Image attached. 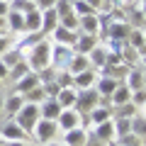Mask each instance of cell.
Wrapping results in <instances>:
<instances>
[{
    "label": "cell",
    "mask_w": 146,
    "mask_h": 146,
    "mask_svg": "<svg viewBox=\"0 0 146 146\" xmlns=\"http://www.w3.org/2000/svg\"><path fill=\"white\" fill-rule=\"evenodd\" d=\"M51 39H54V44H63V46H71L73 49L76 39H78V32H71V29H66V27L58 25L56 29L51 32Z\"/></svg>",
    "instance_id": "11"
},
{
    "label": "cell",
    "mask_w": 146,
    "mask_h": 146,
    "mask_svg": "<svg viewBox=\"0 0 146 146\" xmlns=\"http://www.w3.org/2000/svg\"><path fill=\"white\" fill-rule=\"evenodd\" d=\"M0 146H3V139H0Z\"/></svg>",
    "instance_id": "60"
},
{
    "label": "cell",
    "mask_w": 146,
    "mask_h": 146,
    "mask_svg": "<svg viewBox=\"0 0 146 146\" xmlns=\"http://www.w3.org/2000/svg\"><path fill=\"white\" fill-rule=\"evenodd\" d=\"M0 139H3V141H25L27 139V131L22 129L15 119H10V122H5V124L0 127Z\"/></svg>",
    "instance_id": "7"
},
{
    "label": "cell",
    "mask_w": 146,
    "mask_h": 146,
    "mask_svg": "<svg viewBox=\"0 0 146 146\" xmlns=\"http://www.w3.org/2000/svg\"><path fill=\"white\" fill-rule=\"evenodd\" d=\"M7 5H10V10H15V12H29L32 7H36L32 0H10Z\"/></svg>",
    "instance_id": "33"
},
{
    "label": "cell",
    "mask_w": 146,
    "mask_h": 146,
    "mask_svg": "<svg viewBox=\"0 0 146 146\" xmlns=\"http://www.w3.org/2000/svg\"><path fill=\"white\" fill-rule=\"evenodd\" d=\"M131 102H134L136 107H141V105L146 102V88H141V90H134V93H131Z\"/></svg>",
    "instance_id": "42"
},
{
    "label": "cell",
    "mask_w": 146,
    "mask_h": 146,
    "mask_svg": "<svg viewBox=\"0 0 146 146\" xmlns=\"http://www.w3.org/2000/svg\"><path fill=\"white\" fill-rule=\"evenodd\" d=\"M105 61H107V49L98 44V46L88 54V63H90V68H93V71H100V68L105 66Z\"/></svg>",
    "instance_id": "24"
},
{
    "label": "cell",
    "mask_w": 146,
    "mask_h": 146,
    "mask_svg": "<svg viewBox=\"0 0 146 146\" xmlns=\"http://www.w3.org/2000/svg\"><path fill=\"white\" fill-rule=\"evenodd\" d=\"M56 3L58 0H36L34 5H36V10H49V7H56Z\"/></svg>",
    "instance_id": "44"
},
{
    "label": "cell",
    "mask_w": 146,
    "mask_h": 146,
    "mask_svg": "<svg viewBox=\"0 0 146 146\" xmlns=\"http://www.w3.org/2000/svg\"><path fill=\"white\" fill-rule=\"evenodd\" d=\"M139 3H146V0H139Z\"/></svg>",
    "instance_id": "59"
},
{
    "label": "cell",
    "mask_w": 146,
    "mask_h": 146,
    "mask_svg": "<svg viewBox=\"0 0 146 146\" xmlns=\"http://www.w3.org/2000/svg\"><path fill=\"white\" fill-rule=\"evenodd\" d=\"M85 117H88V122H93V124L107 122V119H112V107H110V105H98V107H93Z\"/></svg>",
    "instance_id": "19"
},
{
    "label": "cell",
    "mask_w": 146,
    "mask_h": 146,
    "mask_svg": "<svg viewBox=\"0 0 146 146\" xmlns=\"http://www.w3.org/2000/svg\"><path fill=\"white\" fill-rule=\"evenodd\" d=\"M7 76H10V68H7V66H5L3 61H0V80H5Z\"/></svg>",
    "instance_id": "48"
},
{
    "label": "cell",
    "mask_w": 146,
    "mask_h": 146,
    "mask_svg": "<svg viewBox=\"0 0 146 146\" xmlns=\"http://www.w3.org/2000/svg\"><path fill=\"white\" fill-rule=\"evenodd\" d=\"M88 68H90L88 56H85V54H76V51H73V58H71V63H68L66 71L76 76V73H83V71H88Z\"/></svg>",
    "instance_id": "25"
},
{
    "label": "cell",
    "mask_w": 146,
    "mask_h": 146,
    "mask_svg": "<svg viewBox=\"0 0 146 146\" xmlns=\"http://www.w3.org/2000/svg\"><path fill=\"white\" fill-rule=\"evenodd\" d=\"M136 112H139V107H136L134 102H124V105H119V107H115V112L112 115L115 117H136Z\"/></svg>",
    "instance_id": "30"
},
{
    "label": "cell",
    "mask_w": 146,
    "mask_h": 146,
    "mask_svg": "<svg viewBox=\"0 0 146 146\" xmlns=\"http://www.w3.org/2000/svg\"><path fill=\"white\" fill-rule=\"evenodd\" d=\"M141 61H144V66H146V56H144V58H141Z\"/></svg>",
    "instance_id": "58"
},
{
    "label": "cell",
    "mask_w": 146,
    "mask_h": 146,
    "mask_svg": "<svg viewBox=\"0 0 146 146\" xmlns=\"http://www.w3.org/2000/svg\"><path fill=\"white\" fill-rule=\"evenodd\" d=\"M115 144H117V146H141V136H136L134 131H131V134H127V136H122V139H117Z\"/></svg>",
    "instance_id": "39"
},
{
    "label": "cell",
    "mask_w": 146,
    "mask_h": 146,
    "mask_svg": "<svg viewBox=\"0 0 146 146\" xmlns=\"http://www.w3.org/2000/svg\"><path fill=\"white\" fill-rule=\"evenodd\" d=\"M25 100L27 102H34V105H42L44 100H46V93H44L42 85H36V88H32L29 93H25Z\"/></svg>",
    "instance_id": "31"
},
{
    "label": "cell",
    "mask_w": 146,
    "mask_h": 146,
    "mask_svg": "<svg viewBox=\"0 0 146 146\" xmlns=\"http://www.w3.org/2000/svg\"><path fill=\"white\" fill-rule=\"evenodd\" d=\"M112 122H115V141L127 136V134H131V119L129 117H112Z\"/></svg>",
    "instance_id": "27"
},
{
    "label": "cell",
    "mask_w": 146,
    "mask_h": 146,
    "mask_svg": "<svg viewBox=\"0 0 146 146\" xmlns=\"http://www.w3.org/2000/svg\"><path fill=\"white\" fill-rule=\"evenodd\" d=\"M100 105V95L95 88H85V90H78V95H76V105H73V110L78 112V115H88L93 107H98Z\"/></svg>",
    "instance_id": "3"
},
{
    "label": "cell",
    "mask_w": 146,
    "mask_h": 146,
    "mask_svg": "<svg viewBox=\"0 0 146 146\" xmlns=\"http://www.w3.org/2000/svg\"><path fill=\"white\" fill-rule=\"evenodd\" d=\"M61 105L56 102V98H46L42 105H39V115H42V119H51V122H56V117L61 115Z\"/></svg>",
    "instance_id": "13"
},
{
    "label": "cell",
    "mask_w": 146,
    "mask_h": 146,
    "mask_svg": "<svg viewBox=\"0 0 146 146\" xmlns=\"http://www.w3.org/2000/svg\"><path fill=\"white\" fill-rule=\"evenodd\" d=\"M34 139L39 141V144H49V141L56 136V131H58V127H56V122H51V119H42L39 117V122L34 124Z\"/></svg>",
    "instance_id": "6"
},
{
    "label": "cell",
    "mask_w": 146,
    "mask_h": 146,
    "mask_svg": "<svg viewBox=\"0 0 146 146\" xmlns=\"http://www.w3.org/2000/svg\"><path fill=\"white\" fill-rule=\"evenodd\" d=\"M10 49V36H5V34H0V56Z\"/></svg>",
    "instance_id": "45"
},
{
    "label": "cell",
    "mask_w": 146,
    "mask_h": 146,
    "mask_svg": "<svg viewBox=\"0 0 146 146\" xmlns=\"http://www.w3.org/2000/svg\"><path fill=\"white\" fill-rule=\"evenodd\" d=\"M25 32H42V10L32 7L25 12Z\"/></svg>",
    "instance_id": "23"
},
{
    "label": "cell",
    "mask_w": 146,
    "mask_h": 146,
    "mask_svg": "<svg viewBox=\"0 0 146 146\" xmlns=\"http://www.w3.org/2000/svg\"><path fill=\"white\" fill-rule=\"evenodd\" d=\"M36 76H39V83H42V85H46V83H54V80H56V71H54L51 66L42 68V71H36Z\"/></svg>",
    "instance_id": "35"
},
{
    "label": "cell",
    "mask_w": 146,
    "mask_h": 146,
    "mask_svg": "<svg viewBox=\"0 0 146 146\" xmlns=\"http://www.w3.org/2000/svg\"><path fill=\"white\" fill-rule=\"evenodd\" d=\"M88 139V131L83 127H76V129L63 131V146H83Z\"/></svg>",
    "instance_id": "15"
},
{
    "label": "cell",
    "mask_w": 146,
    "mask_h": 146,
    "mask_svg": "<svg viewBox=\"0 0 146 146\" xmlns=\"http://www.w3.org/2000/svg\"><path fill=\"white\" fill-rule=\"evenodd\" d=\"M124 85L134 93V90H141L144 88V71L141 68H129V73L124 76Z\"/></svg>",
    "instance_id": "22"
},
{
    "label": "cell",
    "mask_w": 146,
    "mask_h": 146,
    "mask_svg": "<svg viewBox=\"0 0 146 146\" xmlns=\"http://www.w3.org/2000/svg\"><path fill=\"white\" fill-rule=\"evenodd\" d=\"M56 27H58V12L54 10V7L42 10V32L44 34H51Z\"/></svg>",
    "instance_id": "21"
},
{
    "label": "cell",
    "mask_w": 146,
    "mask_h": 146,
    "mask_svg": "<svg viewBox=\"0 0 146 146\" xmlns=\"http://www.w3.org/2000/svg\"><path fill=\"white\" fill-rule=\"evenodd\" d=\"M131 131H134L136 136H141V139H146V117L144 115L131 117Z\"/></svg>",
    "instance_id": "32"
},
{
    "label": "cell",
    "mask_w": 146,
    "mask_h": 146,
    "mask_svg": "<svg viewBox=\"0 0 146 146\" xmlns=\"http://www.w3.org/2000/svg\"><path fill=\"white\" fill-rule=\"evenodd\" d=\"M144 88H146V73H144Z\"/></svg>",
    "instance_id": "57"
},
{
    "label": "cell",
    "mask_w": 146,
    "mask_h": 146,
    "mask_svg": "<svg viewBox=\"0 0 146 146\" xmlns=\"http://www.w3.org/2000/svg\"><path fill=\"white\" fill-rule=\"evenodd\" d=\"M139 10H141V15L146 17V3H141V7H139Z\"/></svg>",
    "instance_id": "51"
},
{
    "label": "cell",
    "mask_w": 146,
    "mask_h": 146,
    "mask_svg": "<svg viewBox=\"0 0 146 146\" xmlns=\"http://www.w3.org/2000/svg\"><path fill=\"white\" fill-rule=\"evenodd\" d=\"M0 61L5 63V66H7V68H12V66H15V63H17V61H22V54H20V51H17V49H12V51H10V54H7V51H5V54H3V56H0Z\"/></svg>",
    "instance_id": "36"
},
{
    "label": "cell",
    "mask_w": 146,
    "mask_h": 146,
    "mask_svg": "<svg viewBox=\"0 0 146 146\" xmlns=\"http://www.w3.org/2000/svg\"><path fill=\"white\" fill-rule=\"evenodd\" d=\"M141 32H144V42H146V25H144V29H141Z\"/></svg>",
    "instance_id": "55"
},
{
    "label": "cell",
    "mask_w": 146,
    "mask_h": 146,
    "mask_svg": "<svg viewBox=\"0 0 146 146\" xmlns=\"http://www.w3.org/2000/svg\"><path fill=\"white\" fill-rule=\"evenodd\" d=\"M83 146H105V144H102L100 139H95L93 134H88V139H85V144H83Z\"/></svg>",
    "instance_id": "46"
},
{
    "label": "cell",
    "mask_w": 146,
    "mask_h": 146,
    "mask_svg": "<svg viewBox=\"0 0 146 146\" xmlns=\"http://www.w3.org/2000/svg\"><path fill=\"white\" fill-rule=\"evenodd\" d=\"M3 105H5V98L0 95V115H3Z\"/></svg>",
    "instance_id": "52"
},
{
    "label": "cell",
    "mask_w": 146,
    "mask_h": 146,
    "mask_svg": "<svg viewBox=\"0 0 146 146\" xmlns=\"http://www.w3.org/2000/svg\"><path fill=\"white\" fill-rule=\"evenodd\" d=\"M32 3H36V0H32Z\"/></svg>",
    "instance_id": "61"
},
{
    "label": "cell",
    "mask_w": 146,
    "mask_h": 146,
    "mask_svg": "<svg viewBox=\"0 0 146 146\" xmlns=\"http://www.w3.org/2000/svg\"><path fill=\"white\" fill-rule=\"evenodd\" d=\"M56 127H58V131H68V129H76V127H83V115H78L73 107L61 110V115L56 117Z\"/></svg>",
    "instance_id": "5"
},
{
    "label": "cell",
    "mask_w": 146,
    "mask_h": 146,
    "mask_svg": "<svg viewBox=\"0 0 146 146\" xmlns=\"http://www.w3.org/2000/svg\"><path fill=\"white\" fill-rule=\"evenodd\" d=\"M139 110H141V112H144V117H146V102H144V105H141V107H139Z\"/></svg>",
    "instance_id": "54"
},
{
    "label": "cell",
    "mask_w": 146,
    "mask_h": 146,
    "mask_svg": "<svg viewBox=\"0 0 146 146\" xmlns=\"http://www.w3.org/2000/svg\"><path fill=\"white\" fill-rule=\"evenodd\" d=\"M44 146H63V144H56V141H49V144H44Z\"/></svg>",
    "instance_id": "53"
},
{
    "label": "cell",
    "mask_w": 146,
    "mask_h": 146,
    "mask_svg": "<svg viewBox=\"0 0 146 146\" xmlns=\"http://www.w3.org/2000/svg\"><path fill=\"white\" fill-rule=\"evenodd\" d=\"M110 3V7H122V5H127V0H107Z\"/></svg>",
    "instance_id": "49"
},
{
    "label": "cell",
    "mask_w": 146,
    "mask_h": 146,
    "mask_svg": "<svg viewBox=\"0 0 146 146\" xmlns=\"http://www.w3.org/2000/svg\"><path fill=\"white\" fill-rule=\"evenodd\" d=\"M73 58V49L63 46V44H51V58H49V66L54 71H66L68 63Z\"/></svg>",
    "instance_id": "4"
},
{
    "label": "cell",
    "mask_w": 146,
    "mask_h": 146,
    "mask_svg": "<svg viewBox=\"0 0 146 146\" xmlns=\"http://www.w3.org/2000/svg\"><path fill=\"white\" fill-rule=\"evenodd\" d=\"M58 25L66 27V29H71V32H78V15H76V12H71V15H63L61 20H58Z\"/></svg>",
    "instance_id": "34"
},
{
    "label": "cell",
    "mask_w": 146,
    "mask_h": 146,
    "mask_svg": "<svg viewBox=\"0 0 146 146\" xmlns=\"http://www.w3.org/2000/svg\"><path fill=\"white\" fill-rule=\"evenodd\" d=\"M95 139H100L102 144H110V141H115V122L107 119V122H100L95 124V131H90Z\"/></svg>",
    "instance_id": "12"
},
{
    "label": "cell",
    "mask_w": 146,
    "mask_h": 146,
    "mask_svg": "<svg viewBox=\"0 0 146 146\" xmlns=\"http://www.w3.org/2000/svg\"><path fill=\"white\" fill-rule=\"evenodd\" d=\"M73 12H76L78 17H83V15H93L95 10L85 3V0H73Z\"/></svg>",
    "instance_id": "37"
},
{
    "label": "cell",
    "mask_w": 146,
    "mask_h": 146,
    "mask_svg": "<svg viewBox=\"0 0 146 146\" xmlns=\"http://www.w3.org/2000/svg\"><path fill=\"white\" fill-rule=\"evenodd\" d=\"M39 117H42V115H39V105H34V102H25V105H22V110L15 115V122L27 131V134H29V131L34 129V124L39 122Z\"/></svg>",
    "instance_id": "2"
},
{
    "label": "cell",
    "mask_w": 146,
    "mask_h": 146,
    "mask_svg": "<svg viewBox=\"0 0 146 146\" xmlns=\"http://www.w3.org/2000/svg\"><path fill=\"white\" fill-rule=\"evenodd\" d=\"M42 88H44V93H46V98H56L58 90H61V85L54 80V83H46V85H42Z\"/></svg>",
    "instance_id": "43"
},
{
    "label": "cell",
    "mask_w": 146,
    "mask_h": 146,
    "mask_svg": "<svg viewBox=\"0 0 146 146\" xmlns=\"http://www.w3.org/2000/svg\"><path fill=\"white\" fill-rule=\"evenodd\" d=\"M127 3H131V0H127Z\"/></svg>",
    "instance_id": "62"
},
{
    "label": "cell",
    "mask_w": 146,
    "mask_h": 146,
    "mask_svg": "<svg viewBox=\"0 0 146 146\" xmlns=\"http://www.w3.org/2000/svg\"><path fill=\"white\" fill-rule=\"evenodd\" d=\"M76 95H78V90H76V88H61V90H58V95H56V102L61 105L63 110H68V107L76 105Z\"/></svg>",
    "instance_id": "26"
},
{
    "label": "cell",
    "mask_w": 146,
    "mask_h": 146,
    "mask_svg": "<svg viewBox=\"0 0 146 146\" xmlns=\"http://www.w3.org/2000/svg\"><path fill=\"white\" fill-rule=\"evenodd\" d=\"M27 73H29V66H27V61L22 58V61H17L15 66L10 68V76H7V78H10V80H15V83H17V80H20L22 76H27Z\"/></svg>",
    "instance_id": "29"
},
{
    "label": "cell",
    "mask_w": 146,
    "mask_h": 146,
    "mask_svg": "<svg viewBox=\"0 0 146 146\" xmlns=\"http://www.w3.org/2000/svg\"><path fill=\"white\" fill-rule=\"evenodd\" d=\"M85 3H88V5L90 7H93V10L95 12H100V10H112V7H110V3H107V0H85Z\"/></svg>",
    "instance_id": "41"
},
{
    "label": "cell",
    "mask_w": 146,
    "mask_h": 146,
    "mask_svg": "<svg viewBox=\"0 0 146 146\" xmlns=\"http://www.w3.org/2000/svg\"><path fill=\"white\" fill-rule=\"evenodd\" d=\"M119 83H122V80L110 78V76H98V80H95V90H98L100 98H110V95L115 93V88H117Z\"/></svg>",
    "instance_id": "14"
},
{
    "label": "cell",
    "mask_w": 146,
    "mask_h": 146,
    "mask_svg": "<svg viewBox=\"0 0 146 146\" xmlns=\"http://www.w3.org/2000/svg\"><path fill=\"white\" fill-rule=\"evenodd\" d=\"M27 100H25V95H20V93H10L5 98V105H3V112H7V115H12L15 117L17 112L22 110V105H25Z\"/></svg>",
    "instance_id": "20"
},
{
    "label": "cell",
    "mask_w": 146,
    "mask_h": 146,
    "mask_svg": "<svg viewBox=\"0 0 146 146\" xmlns=\"http://www.w3.org/2000/svg\"><path fill=\"white\" fill-rule=\"evenodd\" d=\"M127 46H131V49H139V46H144V32L141 29H129V34H127Z\"/></svg>",
    "instance_id": "28"
},
{
    "label": "cell",
    "mask_w": 146,
    "mask_h": 146,
    "mask_svg": "<svg viewBox=\"0 0 146 146\" xmlns=\"http://www.w3.org/2000/svg\"><path fill=\"white\" fill-rule=\"evenodd\" d=\"M7 12H10V5H7V0H0V20H5Z\"/></svg>",
    "instance_id": "47"
},
{
    "label": "cell",
    "mask_w": 146,
    "mask_h": 146,
    "mask_svg": "<svg viewBox=\"0 0 146 146\" xmlns=\"http://www.w3.org/2000/svg\"><path fill=\"white\" fill-rule=\"evenodd\" d=\"M5 27L12 32V34H20V32H25V12H15L10 10L5 15Z\"/></svg>",
    "instance_id": "18"
},
{
    "label": "cell",
    "mask_w": 146,
    "mask_h": 146,
    "mask_svg": "<svg viewBox=\"0 0 146 146\" xmlns=\"http://www.w3.org/2000/svg\"><path fill=\"white\" fill-rule=\"evenodd\" d=\"M95 80H98V71L88 68V71H83V73H76V76H73V88H76V90L95 88Z\"/></svg>",
    "instance_id": "10"
},
{
    "label": "cell",
    "mask_w": 146,
    "mask_h": 146,
    "mask_svg": "<svg viewBox=\"0 0 146 146\" xmlns=\"http://www.w3.org/2000/svg\"><path fill=\"white\" fill-rule=\"evenodd\" d=\"M49 58H51V44H49V39H42L39 44H34V46L25 54L27 66H29V71H34V73L42 71V68H46Z\"/></svg>",
    "instance_id": "1"
},
{
    "label": "cell",
    "mask_w": 146,
    "mask_h": 146,
    "mask_svg": "<svg viewBox=\"0 0 146 146\" xmlns=\"http://www.w3.org/2000/svg\"><path fill=\"white\" fill-rule=\"evenodd\" d=\"M3 146H27V144H25V141H5Z\"/></svg>",
    "instance_id": "50"
},
{
    "label": "cell",
    "mask_w": 146,
    "mask_h": 146,
    "mask_svg": "<svg viewBox=\"0 0 146 146\" xmlns=\"http://www.w3.org/2000/svg\"><path fill=\"white\" fill-rule=\"evenodd\" d=\"M78 32H83V34H100V15L98 12H93V15H83L78 17Z\"/></svg>",
    "instance_id": "8"
},
{
    "label": "cell",
    "mask_w": 146,
    "mask_h": 146,
    "mask_svg": "<svg viewBox=\"0 0 146 146\" xmlns=\"http://www.w3.org/2000/svg\"><path fill=\"white\" fill-rule=\"evenodd\" d=\"M54 10L58 12V20H61L63 15H71V12H73V0H58Z\"/></svg>",
    "instance_id": "40"
},
{
    "label": "cell",
    "mask_w": 146,
    "mask_h": 146,
    "mask_svg": "<svg viewBox=\"0 0 146 146\" xmlns=\"http://www.w3.org/2000/svg\"><path fill=\"white\" fill-rule=\"evenodd\" d=\"M56 83L61 88H73V73L68 71H56Z\"/></svg>",
    "instance_id": "38"
},
{
    "label": "cell",
    "mask_w": 146,
    "mask_h": 146,
    "mask_svg": "<svg viewBox=\"0 0 146 146\" xmlns=\"http://www.w3.org/2000/svg\"><path fill=\"white\" fill-rule=\"evenodd\" d=\"M36 85H42V83H39V76H36L34 71H29L27 76H22V78L15 83V93L25 95V93H29L32 88H36Z\"/></svg>",
    "instance_id": "16"
},
{
    "label": "cell",
    "mask_w": 146,
    "mask_h": 146,
    "mask_svg": "<svg viewBox=\"0 0 146 146\" xmlns=\"http://www.w3.org/2000/svg\"><path fill=\"white\" fill-rule=\"evenodd\" d=\"M107 100H110V105H112V107H119V105H124V102H131V90L127 88L124 80H122V83L115 88V93L110 95Z\"/></svg>",
    "instance_id": "17"
},
{
    "label": "cell",
    "mask_w": 146,
    "mask_h": 146,
    "mask_svg": "<svg viewBox=\"0 0 146 146\" xmlns=\"http://www.w3.org/2000/svg\"><path fill=\"white\" fill-rule=\"evenodd\" d=\"M95 46H98V36L95 34H83V32H78V39H76V44H73V51L88 56Z\"/></svg>",
    "instance_id": "9"
},
{
    "label": "cell",
    "mask_w": 146,
    "mask_h": 146,
    "mask_svg": "<svg viewBox=\"0 0 146 146\" xmlns=\"http://www.w3.org/2000/svg\"><path fill=\"white\" fill-rule=\"evenodd\" d=\"M105 146H117V144H115V141H110V144H105Z\"/></svg>",
    "instance_id": "56"
}]
</instances>
